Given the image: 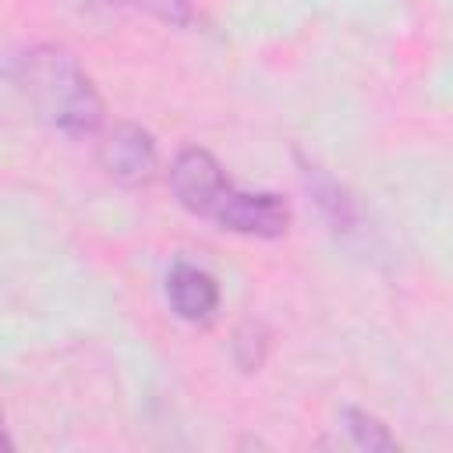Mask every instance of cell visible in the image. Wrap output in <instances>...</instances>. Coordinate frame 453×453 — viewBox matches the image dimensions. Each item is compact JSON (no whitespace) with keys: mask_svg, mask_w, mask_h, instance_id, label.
Here are the masks:
<instances>
[{"mask_svg":"<svg viewBox=\"0 0 453 453\" xmlns=\"http://www.w3.org/2000/svg\"><path fill=\"white\" fill-rule=\"evenodd\" d=\"M11 81L50 127L74 138L99 131L103 96L71 50L53 42L25 50L11 64Z\"/></svg>","mask_w":453,"mask_h":453,"instance_id":"6da1fadb","label":"cell"},{"mask_svg":"<svg viewBox=\"0 0 453 453\" xmlns=\"http://www.w3.org/2000/svg\"><path fill=\"white\" fill-rule=\"evenodd\" d=\"M209 219L219 230L241 234V237H283L290 226V205L273 195V191H241V188H226L223 198L216 202V209L209 212Z\"/></svg>","mask_w":453,"mask_h":453,"instance_id":"7a4b0ae2","label":"cell"},{"mask_svg":"<svg viewBox=\"0 0 453 453\" xmlns=\"http://www.w3.org/2000/svg\"><path fill=\"white\" fill-rule=\"evenodd\" d=\"M226 188H230V177L223 173L219 159L205 149H195V145L180 149L177 159L170 163V191L177 205H184L202 219H209V212L216 209Z\"/></svg>","mask_w":453,"mask_h":453,"instance_id":"3957f363","label":"cell"},{"mask_svg":"<svg viewBox=\"0 0 453 453\" xmlns=\"http://www.w3.org/2000/svg\"><path fill=\"white\" fill-rule=\"evenodd\" d=\"M99 159H103V170L124 188H145V184H152V177L159 170L156 138L142 124H131V120L117 124L106 134Z\"/></svg>","mask_w":453,"mask_h":453,"instance_id":"277c9868","label":"cell"},{"mask_svg":"<svg viewBox=\"0 0 453 453\" xmlns=\"http://www.w3.org/2000/svg\"><path fill=\"white\" fill-rule=\"evenodd\" d=\"M166 301L177 319H184L191 326H205L219 308V283L202 265L177 262L166 273Z\"/></svg>","mask_w":453,"mask_h":453,"instance_id":"5b68a950","label":"cell"},{"mask_svg":"<svg viewBox=\"0 0 453 453\" xmlns=\"http://www.w3.org/2000/svg\"><path fill=\"white\" fill-rule=\"evenodd\" d=\"M297 163H301L304 188L311 191V198H315L319 212L333 223V230L350 234V230L357 226V202L350 198V191H347V188H343V184H340L326 166L308 163V159H301V156H297Z\"/></svg>","mask_w":453,"mask_h":453,"instance_id":"8992f818","label":"cell"},{"mask_svg":"<svg viewBox=\"0 0 453 453\" xmlns=\"http://www.w3.org/2000/svg\"><path fill=\"white\" fill-rule=\"evenodd\" d=\"M340 428L347 432L350 446H357V449H396V435L375 414H368L361 407H343Z\"/></svg>","mask_w":453,"mask_h":453,"instance_id":"52a82bcc","label":"cell"},{"mask_svg":"<svg viewBox=\"0 0 453 453\" xmlns=\"http://www.w3.org/2000/svg\"><path fill=\"white\" fill-rule=\"evenodd\" d=\"M131 4H138V7H149V11H156V14L170 18V21H188V18H191L184 0H131Z\"/></svg>","mask_w":453,"mask_h":453,"instance_id":"ba28073f","label":"cell"},{"mask_svg":"<svg viewBox=\"0 0 453 453\" xmlns=\"http://www.w3.org/2000/svg\"><path fill=\"white\" fill-rule=\"evenodd\" d=\"M0 449H11V435H7V425H4V411H0Z\"/></svg>","mask_w":453,"mask_h":453,"instance_id":"9c48e42d","label":"cell"}]
</instances>
